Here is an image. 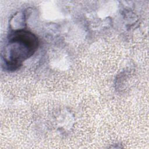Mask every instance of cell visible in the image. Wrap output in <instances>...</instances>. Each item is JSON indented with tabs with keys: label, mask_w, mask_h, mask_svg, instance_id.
Returning a JSON list of instances; mask_svg holds the SVG:
<instances>
[{
	"label": "cell",
	"mask_w": 149,
	"mask_h": 149,
	"mask_svg": "<svg viewBox=\"0 0 149 149\" xmlns=\"http://www.w3.org/2000/svg\"><path fill=\"white\" fill-rule=\"evenodd\" d=\"M38 46V38L31 31L24 29L12 30L8 36L2 56L5 68L9 71L19 69L24 61L34 54Z\"/></svg>",
	"instance_id": "cell-1"
}]
</instances>
